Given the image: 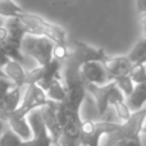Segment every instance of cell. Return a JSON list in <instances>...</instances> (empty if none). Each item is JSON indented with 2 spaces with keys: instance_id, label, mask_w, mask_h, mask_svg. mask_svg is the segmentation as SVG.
I'll use <instances>...</instances> for the list:
<instances>
[{
  "instance_id": "7a4b0ae2",
  "label": "cell",
  "mask_w": 146,
  "mask_h": 146,
  "mask_svg": "<svg viewBox=\"0 0 146 146\" xmlns=\"http://www.w3.org/2000/svg\"><path fill=\"white\" fill-rule=\"evenodd\" d=\"M21 23L23 25L26 32L35 36H42L49 40H51L54 44H67V31L63 27L55 25L53 22H49L45 18L40 17L37 14L25 12L18 17Z\"/></svg>"
},
{
  "instance_id": "277c9868",
  "label": "cell",
  "mask_w": 146,
  "mask_h": 146,
  "mask_svg": "<svg viewBox=\"0 0 146 146\" xmlns=\"http://www.w3.org/2000/svg\"><path fill=\"white\" fill-rule=\"evenodd\" d=\"M55 44L51 40L42 36H35L26 33L22 41V50L23 55H28L36 60L38 66H45L53 60V51Z\"/></svg>"
},
{
  "instance_id": "83f0119b",
  "label": "cell",
  "mask_w": 146,
  "mask_h": 146,
  "mask_svg": "<svg viewBox=\"0 0 146 146\" xmlns=\"http://www.w3.org/2000/svg\"><path fill=\"white\" fill-rule=\"evenodd\" d=\"M0 77H7V76H5V73H4V71H3V69H0Z\"/></svg>"
},
{
  "instance_id": "ac0fdd59",
  "label": "cell",
  "mask_w": 146,
  "mask_h": 146,
  "mask_svg": "<svg viewBox=\"0 0 146 146\" xmlns=\"http://www.w3.org/2000/svg\"><path fill=\"white\" fill-rule=\"evenodd\" d=\"M26 10L17 4L14 0H0V17L1 18H18Z\"/></svg>"
},
{
  "instance_id": "4316f807",
  "label": "cell",
  "mask_w": 146,
  "mask_h": 146,
  "mask_svg": "<svg viewBox=\"0 0 146 146\" xmlns=\"http://www.w3.org/2000/svg\"><path fill=\"white\" fill-rule=\"evenodd\" d=\"M4 123H5V122L3 121V119H0V136H1V133L5 131V129H4Z\"/></svg>"
},
{
  "instance_id": "9c48e42d",
  "label": "cell",
  "mask_w": 146,
  "mask_h": 146,
  "mask_svg": "<svg viewBox=\"0 0 146 146\" xmlns=\"http://www.w3.org/2000/svg\"><path fill=\"white\" fill-rule=\"evenodd\" d=\"M69 46V55L72 59H74L80 66L88 62H105L108 59V54L101 48H94L82 41H72L68 42Z\"/></svg>"
},
{
  "instance_id": "6da1fadb",
  "label": "cell",
  "mask_w": 146,
  "mask_h": 146,
  "mask_svg": "<svg viewBox=\"0 0 146 146\" xmlns=\"http://www.w3.org/2000/svg\"><path fill=\"white\" fill-rule=\"evenodd\" d=\"M146 118V106L141 110L132 111L131 117L118 124L115 131L105 135L101 146H142L141 133Z\"/></svg>"
},
{
  "instance_id": "484cf974",
  "label": "cell",
  "mask_w": 146,
  "mask_h": 146,
  "mask_svg": "<svg viewBox=\"0 0 146 146\" xmlns=\"http://www.w3.org/2000/svg\"><path fill=\"white\" fill-rule=\"evenodd\" d=\"M136 4H137V12H139V14L146 13V0H136Z\"/></svg>"
},
{
  "instance_id": "603a6c76",
  "label": "cell",
  "mask_w": 146,
  "mask_h": 146,
  "mask_svg": "<svg viewBox=\"0 0 146 146\" xmlns=\"http://www.w3.org/2000/svg\"><path fill=\"white\" fill-rule=\"evenodd\" d=\"M23 140L10 128L5 129L0 136V146H22Z\"/></svg>"
},
{
  "instance_id": "e0dca14e",
  "label": "cell",
  "mask_w": 146,
  "mask_h": 146,
  "mask_svg": "<svg viewBox=\"0 0 146 146\" xmlns=\"http://www.w3.org/2000/svg\"><path fill=\"white\" fill-rule=\"evenodd\" d=\"M126 103L131 111H137L145 108L146 104V82L135 85L131 95L126 98Z\"/></svg>"
},
{
  "instance_id": "9a60e30c",
  "label": "cell",
  "mask_w": 146,
  "mask_h": 146,
  "mask_svg": "<svg viewBox=\"0 0 146 146\" xmlns=\"http://www.w3.org/2000/svg\"><path fill=\"white\" fill-rule=\"evenodd\" d=\"M3 71H4L5 76L10 81H13L17 86L25 87L27 85V72L25 71V68H23V66L21 63L10 59L7 63V66L3 68Z\"/></svg>"
},
{
  "instance_id": "52a82bcc",
  "label": "cell",
  "mask_w": 146,
  "mask_h": 146,
  "mask_svg": "<svg viewBox=\"0 0 146 146\" xmlns=\"http://www.w3.org/2000/svg\"><path fill=\"white\" fill-rule=\"evenodd\" d=\"M118 124L113 122H96L83 119L78 146H101L103 136L115 131Z\"/></svg>"
},
{
  "instance_id": "8fae6325",
  "label": "cell",
  "mask_w": 146,
  "mask_h": 146,
  "mask_svg": "<svg viewBox=\"0 0 146 146\" xmlns=\"http://www.w3.org/2000/svg\"><path fill=\"white\" fill-rule=\"evenodd\" d=\"M80 76L85 85H106L114 81L103 62H88L81 66Z\"/></svg>"
},
{
  "instance_id": "2e32d148",
  "label": "cell",
  "mask_w": 146,
  "mask_h": 146,
  "mask_svg": "<svg viewBox=\"0 0 146 146\" xmlns=\"http://www.w3.org/2000/svg\"><path fill=\"white\" fill-rule=\"evenodd\" d=\"M109 105H111L115 109L117 115H118V118L121 119L122 122H126L127 119L131 117L132 111L129 110L128 105H127V103H126V96L123 95V92H122L118 87H115V90L111 94L110 100H109Z\"/></svg>"
},
{
  "instance_id": "4fadbf2b",
  "label": "cell",
  "mask_w": 146,
  "mask_h": 146,
  "mask_svg": "<svg viewBox=\"0 0 146 146\" xmlns=\"http://www.w3.org/2000/svg\"><path fill=\"white\" fill-rule=\"evenodd\" d=\"M115 83L114 81L106 83V85H86V91L94 98L95 105L98 108V111L100 115H103L109 108V100L115 90Z\"/></svg>"
},
{
  "instance_id": "7402d4cb",
  "label": "cell",
  "mask_w": 146,
  "mask_h": 146,
  "mask_svg": "<svg viewBox=\"0 0 146 146\" xmlns=\"http://www.w3.org/2000/svg\"><path fill=\"white\" fill-rule=\"evenodd\" d=\"M114 83H115L117 87L123 92V95L126 96V98L131 95V92L135 88V83H133V81L131 80L129 74H122V76L114 77Z\"/></svg>"
},
{
  "instance_id": "5bb4252c",
  "label": "cell",
  "mask_w": 146,
  "mask_h": 146,
  "mask_svg": "<svg viewBox=\"0 0 146 146\" xmlns=\"http://www.w3.org/2000/svg\"><path fill=\"white\" fill-rule=\"evenodd\" d=\"M104 66L113 77H117V76L122 74H128L133 64L129 62V59L126 55H121L108 56V59L104 62Z\"/></svg>"
},
{
  "instance_id": "30bf717a",
  "label": "cell",
  "mask_w": 146,
  "mask_h": 146,
  "mask_svg": "<svg viewBox=\"0 0 146 146\" xmlns=\"http://www.w3.org/2000/svg\"><path fill=\"white\" fill-rule=\"evenodd\" d=\"M28 123L31 126V131H32V137L27 141H23L22 146H51L53 145V140L50 137L48 128H46L45 123L42 121L40 109L31 111L27 117Z\"/></svg>"
},
{
  "instance_id": "8992f818",
  "label": "cell",
  "mask_w": 146,
  "mask_h": 146,
  "mask_svg": "<svg viewBox=\"0 0 146 146\" xmlns=\"http://www.w3.org/2000/svg\"><path fill=\"white\" fill-rule=\"evenodd\" d=\"M46 103H48V98H46V94L42 88H40L33 83L26 85L19 105L10 114L9 118H27L31 111L40 109Z\"/></svg>"
},
{
  "instance_id": "ba28073f",
  "label": "cell",
  "mask_w": 146,
  "mask_h": 146,
  "mask_svg": "<svg viewBox=\"0 0 146 146\" xmlns=\"http://www.w3.org/2000/svg\"><path fill=\"white\" fill-rule=\"evenodd\" d=\"M62 66H63L62 62L53 58L50 63L45 64V66H38L37 68L27 72V85L33 83L40 88H42L44 91H46L54 81L63 78Z\"/></svg>"
},
{
  "instance_id": "d4e9b609",
  "label": "cell",
  "mask_w": 146,
  "mask_h": 146,
  "mask_svg": "<svg viewBox=\"0 0 146 146\" xmlns=\"http://www.w3.org/2000/svg\"><path fill=\"white\" fill-rule=\"evenodd\" d=\"M10 59L7 56V54L4 53V51L1 50V48H0V69H3L5 66H7V63L9 62Z\"/></svg>"
},
{
  "instance_id": "3957f363",
  "label": "cell",
  "mask_w": 146,
  "mask_h": 146,
  "mask_svg": "<svg viewBox=\"0 0 146 146\" xmlns=\"http://www.w3.org/2000/svg\"><path fill=\"white\" fill-rule=\"evenodd\" d=\"M5 28H7V33H5L4 38L0 41V48L9 59L18 62L23 66L26 59L22 50H21V46H22L23 37L27 32L18 18L7 19L5 21Z\"/></svg>"
},
{
  "instance_id": "ffe728a7",
  "label": "cell",
  "mask_w": 146,
  "mask_h": 146,
  "mask_svg": "<svg viewBox=\"0 0 146 146\" xmlns=\"http://www.w3.org/2000/svg\"><path fill=\"white\" fill-rule=\"evenodd\" d=\"M126 56L129 59V62L132 64L140 63V62H146V40L141 38V40L137 41Z\"/></svg>"
},
{
  "instance_id": "7c38bea8",
  "label": "cell",
  "mask_w": 146,
  "mask_h": 146,
  "mask_svg": "<svg viewBox=\"0 0 146 146\" xmlns=\"http://www.w3.org/2000/svg\"><path fill=\"white\" fill-rule=\"evenodd\" d=\"M42 121L48 128L54 145H58V141L62 135V123L58 114V103L48 100V103L40 108Z\"/></svg>"
},
{
  "instance_id": "44dd1931",
  "label": "cell",
  "mask_w": 146,
  "mask_h": 146,
  "mask_svg": "<svg viewBox=\"0 0 146 146\" xmlns=\"http://www.w3.org/2000/svg\"><path fill=\"white\" fill-rule=\"evenodd\" d=\"M129 77L133 81L135 85L146 82V62H140V63H135L132 66L131 71H129Z\"/></svg>"
},
{
  "instance_id": "cb8c5ba5",
  "label": "cell",
  "mask_w": 146,
  "mask_h": 146,
  "mask_svg": "<svg viewBox=\"0 0 146 146\" xmlns=\"http://www.w3.org/2000/svg\"><path fill=\"white\" fill-rule=\"evenodd\" d=\"M139 19H140V23H141V27H142V38L146 40V13L139 14Z\"/></svg>"
},
{
  "instance_id": "5b68a950",
  "label": "cell",
  "mask_w": 146,
  "mask_h": 146,
  "mask_svg": "<svg viewBox=\"0 0 146 146\" xmlns=\"http://www.w3.org/2000/svg\"><path fill=\"white\" fill-rule=\"evenodd\" d=\"M25 87L17 86L8 77H0V119L7 122L10 114L18 108Z\"/></svg>"
},
{
  "instance_id": "d6986e66",
  "label": "cell",
  "mask_w": 146,
  "mask_h": 146,
  "mask_svg": "<svg viewBox=\"0 0 146 146\" xmlns=\"http://www.w3.org/2000/svg\"><path fill=\"white\" fill-rule=\"evenodd\" d=\"M63 80V78H62ZM62 80H56L49 86V88L45 91L48 100L55 101V103H62L66 99V88Z\"/></svg>"
}]
</instances>
